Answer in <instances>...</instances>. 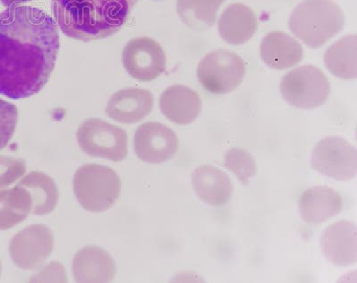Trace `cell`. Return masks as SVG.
I'll return each instance as SVG.
<instances>
[{
	"mask_svg": "<svg viewBox=\"0 0 357 283\" xmlns=\"http://www.w3.org/2000/svg\"><path fill=\"white\" fill-rule=\"evenodd\" d=\"M60 47L55 21L40 8L13 5L0 13V94L12 100L43 90Z\"/></svg>",
	"mask_w": 357,
	"mask_h": 283,
	"instance_id": "cell-1",
	"label": "cell"
},
{
	"mask_svg": "<svg viewBox=\"0 0 357 283\" xmlns=\"http://www.w3.org/2000/svg\"><path fill=\"white\" fill-rule=\"evenodd\" d=\"M139 0H53V14L63 33L92 41L116 34Z\"/></svg>",
	"mask_w": 357,
	"mask_h": 283,
	"instance_id": "cell-2",
	"label": "cell"
},
{
	"mask_svg": "<svg viewBox=\"0 0 357 283\" xmlns=\"http://www.w3.org/2000/svg\"><path fill=\"white\" fill-rule=\"evenodd\" d=\"M344 26L345 15L333 0H304L289 19L291 33L312 49L323 47Z\"/></svg>",
	"mask_w": 357,
	"mask_h": 283,
	"instance_id": "cell-3",
	"label": "cell"
},
{
	"mask_svg": "<svg viewBox=\"0 0 357 283\" xmlns=\"http://www.w3.org/2000/svg\"><path fill=\"white\" fill-rule=\"evenodd\" d=\"M73 190L79 204L91 212L110 209L119 199L122 183L112 168L97 164L79 167L73 181Z\"/></svg>",
	"mask_w": 357,
	"mask_h": 283,
	"instance_id": "cell-4",
	"label": "cell"
},
{
	"mask_svg": "<svg viewBox=\"0 0 357 283\" xmlns=\"http://www.w3.org/2000/svg\"><path fill=\"white\" fill-rule=\"evenodd\" d=\"M283 98L301 109H314L326 102L331 94V82L321 69L303 66L283 76L280 82Z\"/></svg>",
	"mask_w": 357,
	"mask_h": 283,
	"instance_id": "cell-5",
	"label": "cell"
},
{
	"mask_svg": "<svg viewBox=\"0 0 357 283\" xmlns=\"http://www.w3.org/2000/svg\"><path fill=\"white\" fill-rule=\"evenodd\" d=\"M197 75L206 91L225 95L235 91L243 82L245 66L237 54L218 49L203 57L197 66Z\"/></svg>",
	"mask_w": 357,
	"mask_h": 283,
	"instance_id": "cell-6",
	"label": "cell"
},
{
	"mask_svg": "<svg viewBox=\"0 0 357 283\" xmlns=\"http://www.w3.org/2000/svg\"><path fill=\"white\" fill-rule=\"evenodd\" d=\"M79 148L91 157L121 162L128 155V135L120 127L98 118L84 121L77 130Z\"/></svg>",
	"mask_w": 357,
	"mask_h": 283,
	"instance_id": "cell-7",
	"label": "cell"
},
{
	"mask_svg": "<svg viewBox=\"0 0 357 283\" xmlns=\"http://www.w3.org/2000/svg\"><path fill=\"white\" fill-rule=\"evenodd\" d=\"M311 164L323 176L340 181H349L356 176V149L340 137H326L312 149Z\"/></svg>",
	"mask_w": 357,
	"mask_h": 283,
	"instance_id": "cell-8",
	"label": "cell"
},
{
	"mask_svg": "<svg viewBox=\"0 0 357 283\" xmlns=\"http://www.w3.org/2000/svg\"><path fill=\"white\" fill-rule=\"evenodd\" d=\"M123 65L132 78L151 82L167 68V56L160 44L149 37L130 40L123 50Z\"/></svg>",
	"mask_w": 357,
	"mask_h": 283,
	"instance_id": "cell-9",
	"label": "cell"
},
{
	"mask_svg": "<svg viewBox=\"0 0 357 283\" xmlns=\"http://www.w3.org/2000/svg\"><path fill=\"white\" fill-rule=\"evenodd\" d=\"M53 250V234L43 224L31 225L18 232L9 246L13 262L22 270L40 268Z\"/></svg>",
	"mask_w": 357,
	"mask_h": 283,
	"instance_id": "cell-10",
	"label": "cell"
},
{
	"mask_svg": "<svg viewBox=\"0 0 357 283\" xmlns=\"http://www.w3.org/2000/svg\"><path fill=\"white\" fill-rule=\"evenodd\" d=\"M178 148L176 133L160 123H143L134 136V151L137 157L146 163H165L174 157Z\"/></svg>",
	"mask_w": 357,
	"mask_h": 283,
	"instance_id": "cell-11",
	"label": "cell"
},
{
	"mask_svg": "<svg viewBox=\"0 0 357 283\" xmlns=\"http://www.w3.org/2000/svg\"><path fill=\"white\" fill-rule=\"evenodd\" d=\"M356 227L353 222L341 220L331 224L321 235V249L334 266H349L357 261Z\"/></svg>",
	"mask_w": 357,
	"mask_h": 283,
	"instance_id": "cell-12",
	"label": "cell"
},
{
	"mask_svg": "<svg viewBox=\"0 0 357 283\" xmlns=\"http://www.w3.org/2000/svg\"><path fill=\"white\" fill-rule=\"evenodd\" d=\"M154 98L151 91L139 88H124L108 100L106 112L111 119L126 125L139 122L151 113Z\"/></svg>",
	"mask_w": 357,
	"mask_h": 283,
	"instance_id": "cell-13",
	"label": "cell"
},
{
	"mask_svg": "<svg viewBox=\"0 0 357 283\" xmlns=\"http://www.w3.org/2000/svg\"><path fill=\"white\" fill-rule=\"evenodd\" d=\"M159 107L169 121L178 125H188L199 117L202 109L199 95L184 85L171 86L162 92Z\"/></svg>",
	"mask_w": 357,
	"mask_h": 283,
	"instance_id": "cell-14",
	"label": "cell"
},
{
	"mask_svg": "<svg viewBox=\"0 0 357 283\" xmlns=\"http://www.w3.org/2000/svg\"><path fill=\"white\" fill-rule=\"evenodd\" d=\"M342 208V199L326 186L309 188L299 199V212L309 224H320L336 216Z\"/></svg>",
	"mask_w": 357,
	"mask_h": 283,
	"instance_id": "cell-15",
	"label": "cell"
},
{
	"mask_svg": "<svg viewBox=\"0 0 357 283\" xmlns=\"http://www.w3.org/2000/svg\"><path fill=\"white\" fill-rule=\"evenodd\" d=\"M191 180L197 196L207 205H225L231 199L234 192V185L228 174L211 165L197 167Z\"/></svg>",
	"mask_w": 357,
	"mask_h": 283,
	"instance_id": "cell-16",
	"label": "cell"
},
{
	"mask_svg": "<svg viewBox=\"0 0 357 283\" xmlns=\"http://www.w3.org/2000/svg\"><path fill=\"white\" fill-rule=\"evenodd\" d=\"M73 273L76 282H106L116 276V266L104 250L87 246L79 250L73 259Z\"/></svg>",
	"mask_w": 357,
	"mask_h": 283,
	"instance_id": "cell-17",
	"label": "cell"
},
{
	"mask_svg": "<svg viewBox=\"0 0 357 283\" xmlns=\"http://www.w3.org/2000/svg\"><path fill=\"white\" fill-rule=\"evenodd\" d=\"M257 19L250 8L244 4L227 6L220 15L218 31L222 39L231 45H242L256 33Z\"/></svg>",
	"mask_w": 357,
	"mask_h": 283,
	"instance_id": "cell-18",
	"label": "cell"
},
{
	"mask_svg": "<svg viewBox=\"0 0 357 283\" xmlns=\"http://www.w3.org/2000/svg\"><path fill=\"white\" fill-rule=\"evenodd\" d=\"M260 53L264 63L277 70L298 65L304 56L301 43L282 31L268 33L261 43Z\"/></svg>",
	"mask_w": 357,
	"mask_h": 283,
	"instance_id": "cell-19",
	"label": "cell"
},
{
	"mask_svg": "<svg viewBox=\"0 0 357 283\" xmlns=\"http://www.w3.org/2000/svg\"><path fill=\"white\" fill-rule=\"evenodd\" d=\"M327 69L337 78L356 79L357 77V37L347 35L331 45L324 54Z\"/></svg>",
	"mask_w": 357,
	"mask_h": 283,
	"instance_id": "cell-20",
	"label": "cell"
},
{
	"mask_svg": "<svg viewBox=\"0 0 357 283\" xmlns=\"http://www.w3.org/2000/svg\"><path fill=\"white\" fill-rule=\"evenodd\" d=\"M19 185L24 187L33 200L31 214L45 215L56 209L59 200L56 184L49 176L40 171H31L22 178Z\"/></svg>",
	"mask_w": 357,
	"mask_h": 283,
	"instance_id": "cell-21",
	"label": "cell"
},
{
	"mask_svg": "<svg viewBox=\"0 0 357 283\" xmlns=\"http://www.w3.org/2000/svg\"><path fill=\"white\" fill-rule=\"evenodd\" d=\"M33 200L30 192L19 185L0 190V231L15 227L31 214Z\"/></svg>",
	"mask_w": 357,
	"mask_h": 283,
	"instance_id": "cell-22",
	"label": "cell"
},
{
	"mask_svg": "<svg viewBox=\"0 0 357 283\" xmlns=\"http://www.w3.org/2000/svg\"><path fill=\"white\" fill-rule=\"evenodd\" d=\"M226 0H177L178 17L187 26L206 31L213 26L220 8Z\"/></svg>",
	"mask_w": 357,
	"mask_h": 283,
	"instance_id": "cell-23",
	"label": "cell"
},
{
	"mask_svg": "<svg viewBox=\"0 0 357 283\" xmlns=\"http://www.w3.org/2000/svg\"><path fill=\"white\" fill-rule=\"evenodd\" d=\"M223 165L226 169L231 171L243 185H247L257 173L256 159L250 152L242 148H234L226 152Z\"/></svg>",
	"mask_w": 357,
	"mask_h": 283,
	"instance_id": "cell-24",
	"label": "cell"
},
{
	"mask_svg": "<svg viewBox=\"0 0 357 283\" xmlns=\"http://www.w3.org/2000/svg\"><path fill=\"white\" fill-rule=\"evenodd\" d=\"M18 110L14 104L0 98V151L8 146L17 128Z\"/></svg>",
	"mask_w": 357,
	"mask_h": 283,
	"instance_id": "cell-25",
	"label": "cell"
},
{
	"mask_svg": "<svg viewBox=\"0 0 357 283\" xmlns=\"http://www.w3.org/2000/svg\"><path fill=\"white\" fill-rule=\"evenodd\" d=\"M26 171V165L21 159L0 157V190L6 189L20 179Z\"/></svg>",
	"mask_w": 357,
	"mask_h": 283,
	"instance_id": "cell-26",
	"label": "cell"
},
{
	"mask_svg": "<svg viewBox=\"0 0 357 283\" xmlns=\"http://www.w3.org/2000/svg\"><path fill=\"white\" fill-rule=\"evenodd\" d=\"M65 269L59 263H51L43 272L31 278V282H66Z\"/></svg>",
	"mask_w": 357,
	"mask_h": 283,
	"instance_id": "cell-27",
	"label": "cell"
},
{
	"mask_svg": "<svg viewBox=\"0 0 357 283\" xmlns=\"http://www.w3.org/2000/svg\"><path fill=\"white\" fill-rule=\"evenodd\" d=\"M31 1V0H1L2 4L6 6L21 4V3Z\"/></svg>",
	"mask_w": 357,
	"mask_h": 283,
	"instance_id": "cell-28",
	"label": "cell"
},
{
	"mask_svg": "<svg viewBox=\"0 0 357 283\" xmlns=\"http://www.w3.org/2000/svg\"><path fill=\"white\" fill-rule=\"evenodd\" d=\"M0 273H1V263H0Z\"/></svg>",
	"mask_w": 357,
	"mask_h": 283,
	"instance_id": "cell-29",
	"label": "cell"
}]
</instances>
